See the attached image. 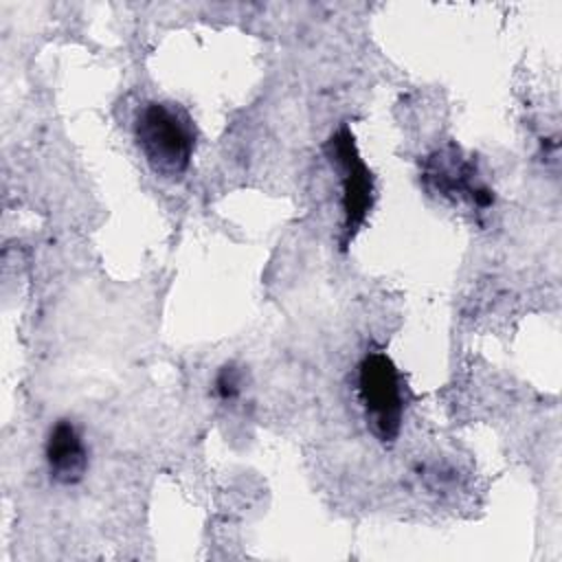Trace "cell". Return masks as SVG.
Returning a JSON list of instances; mask_svg holds the SVG:
<instances>
[{
  "instance_id": "obj_1",
  "label": "cell",
  "mask_w": 562,
  "mask_h": 562,
  "mask_svg": "<svg viewBox=\"0 0 562 562\" xmlns=\"http://www.w3.org/2000/svg\"><path fill=\"white\" fill-rule=\"evenodd\" d=\"M136 143L149 167L162 178L182 176L195 151V125L173 101H147L136 116Z\"/></svg>"
},
{
  "instance_id": "obj_2",
  "label": "cell",
  "mask_w": 562,
  "mask_h": 562,
  "mask_svg": "<svg viewBox=\"0 0 562 562\" xmlns=\"http://www.w3.org/2000/svg\"><path fill=\"white\" fill-rule=\"evenodd\" d=\"M358 400L375 439L393 443L404 417V384L397 367L386 353L369 351L360 360Z\"/></svg>"
},
{
  "instance_id": "obj_3",
  "label": "cell",
  "mask_w": 562,
  "mask_h": 562,
  "mask_svg": "<svg viewBox=\"0 0 562 562\" xmlns=\"http://www.w3.org/2000/svg\"><path fill=\"white\" fill-rule=\"evenodd\" d=\"M325 156L338 173L340 180V206H342V246L353 239V235L364 224L373 209L375 184L369 167L358 154L353 134L347 125H340L325 143Z\"/></svg>"
},
{
  "instance_id": "obj_4",
  "label": "cell",
  "mask_w": 562,
  "mask_h": 562,
  "mask_svg": "<svg viewBox=\"0 0 562 562\" xmlns=\"http://www.w3.org/2000/svg\"><path fill=\"white\" fill-rule=\"evenodd\" d=\"M422 180L428 191L441 198L468 200L476 209H490L494 204V191L479 178L474 162L452 147L439 149L424 160Z\"/></svg>"
},
{
  "instance_id": "obj_5",
  "label": "cell",
  "mask_w": 562,
  "mask_h": 562,
  "mask_svg": "<svg viewBox=\"0 0 562 562\" xmlns=\"http://www.w3.org/2000/svg\"><path fill=\"white\" fill-rule=\"evenodd\" d=\"M44 457L50 479L59 485L81 483L90 465L88 446L70 419H59L50 426L44 443Z\"/></svg>"
},
{
  "instance_id": "obj_6",
  "label": "cell",
  "mask_w": 562,
  "mask_h": 562,
  "mask_svg": "<svg viewBox=\"0 0 562 562\" xmlns=\"http://www.w3.org/2000/svg\"><path fill=\"white\" fill-rule=\"evenodd\" d=\"M244 371L241 367L228 362V364H222L213 378V391L215 395L222 400V402H237L244 393Z\"/></svg>"
}]
</instances>
